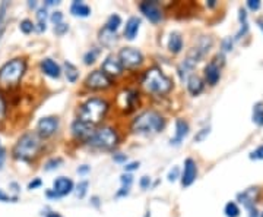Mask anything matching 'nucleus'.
<instances>
[{
  "label": "nucleus",
  "mask_w": 263,
  "mask_h": 217,
  "mask_svg": "<svg viewBox=\"0 0 263 217\" xmlns=\"http://www.w3.org/2000/svg\"><path fill=\"white\" fill-rule=\"evenodd\" d=\"M42 150V140L37 135V132H25L20 135L19 140L12 148V155L13 159L19 162H32L40 155Z\"/></svg>",
  "instance_id": "f257e3e1"
},
{
  "label": "nucleus",
  "mask_w": 263,
  "mask_h": 217,
  "mask_svg": "<svg viewBox=\"0 0 263 217\" xmlns=\"http://www.w3.org/2000/svg\"><path fill=\"white\" fill-rule=\"evenodd\" d=\"M142 87L146 93L154 95H165L172 90V80L162 72V69L158 66H152L143 73Z\"/></svg>",
  "instance_id": "f03ea898"
},
{
  "label": "nucleus",
  "mask_w": 263,
  "mask_h": 217,
  "mask_svg": "<svg viewBox=\"0 0 263 217\" xmlns=\"http://www.w3.org/2000/svg\"><path fill=\"white\" fill-rule=\"evenodd\" d=\"M27 72V61L24 57H15L0 68V88L13 90L22 81Z\"/></svg>",
  "instance_id": "7ed1b4c3"
},
{
  "label": "nucleus",
  "mask_w": 263,
  "mask_h": 217,
  "mask_svg": "<svg viewBox=\"0 0 263 217\" xmlns=\"http://www.w3.org/2000/svg\"><path fill=\"white\" fill-rule=\"evenodd\" d=\"M110 109V104L105 98H100V97H91L88 100H85L83 103L79 106V121L85 122V124L95 125L100 124L102 119L105 117V114Z\"/></svg>",
  "instance_id": "20e7f679"
},
{
  "label": "nucleus",
  "mask_w": 263,
  "mask_h": 217,
  "mask_svg": "<svg viewBox=\"0 0 263 217\" xmlns=\"http://www.w3.org/2000/svg\"><path fill=\"white\" fill-rule=\"evenodd\" d=\"M165 126V119L155 110H145L132 121V131L136 134H157Z\"/></svg>",
  "instance_id": "39448f33"
},
{
  "label": "nucleus",
  "mask_w": 263,
  "mask_h": 217,
  "mask_svg": "<svg viewBox=\"0 0 263 217\" xmlns=\"http://www.w3.org/2000/svg\"><path fill=\"white\" fill-rule=\"evenodd\" d=\"M86 144L98 150H113L119 144V135L112 126H100L94 129L91 136L86 140Z\"/></svg>",
  "instance_id": "423d86ee"
},
{
  "label": "nucleus",
  "mask_w": 263,
  "mask_h": 217,
  "mask_svg": "<svg viewBox=\"0 0 263 217\" xmlns=\"http://www.w3.org/2000/svg\"><path fill=\"white\" fill-rule=\"evenodd\" d=\"M113 85V80L104 73L101 69H97V71H92L86 80H85V87L90 88V90H94V91H101V90H107Z\"/></svg>",
  "instance_id": "0eeeda50"
},
{
  "label": "nucleus",
  "mask_w": 263,
  "mask_h": 217,
  "mask_svg": "<svg viewBox=\"0 0 263 217\" xmlns=\"http://www.w3.org/2000/svg\"><path fill=\"white\" fill-rule=\"evenodd\" d=\"M117 57H119L123 68H129V69L138 68L143 63V54H142L141 50H138L135 47H123V49H120Z\"/></svg>",
  "instance_id": "6e6552de"
},
{
  "label": "nucleus",
  "mask_w": 263,
  "mask_h": 217,
  "mask_svg": "<svg viewBox=\"0 0 263 217\" xmlns=\"http://www.w3.org/2000/svg\"><path fill=\"white\" fill-rule=\"evenodd\" d=\"M59 129V117L56 116H46V117H41L37 124V135L40 136L41 140H46V138H50L53 135L57 132Z\"/></svg>",
  "instance_id": "1a4fd4ad"
},
{
  "label": "nucleus",
  "mask_w": 263,
  "mask_h": 217,
  "mask_svg": "<svg viewBox=\"0 0 263 217\" xmlns=\"http://www.w3.org/2000/svg\"><path fill=\"white\" fill-rule=\"evenodd\" d=\"M139 9L143 13V16L152 24H158L162 19V9L160 8V3L155 0L142 2V3H139Z\"/></svg>",
  "instance_id": "9d476101"
},
{
  "label": "nucleus",
  "mask_w": 263,
  "mask_h": 217,
  "mask_svg": "<svg viewBox=\"0 0 263 217\" xmlns=\"http://www.w3.org/2000/svg\"><path fill=\"white\" fill-rule=\"evenodd\" d=\"M51 189L59 195V198H61V196H66L72 194L75 191V185H73V181L69 179V177L59 176V177H56L53 181V188Z\"/></svg>",
  "instance_id": "9b49d317"
},
{
  "label": "nucleus",
  "mask_w": 263,
  "mask_h": 217,
  "mask_svg": "<svg viewBox=\"0 0 263 217\" xmlns=\"http://www.w3.org/2000/svg\"><path fill=\"white\" fill-rule=\"evenodd\" d=\"M196 176H198V166L196 162L193 159H186L184 160V169H183L182 173V185L184 188L190 186L196 181Z\"/></svg>",
  "instance_id": "f8f14e48"
},
{
  "label": "nucleus",
  "mask_w": 263,
  "mask_h": 217,
  "mask_svg": "<svg viewBox=\"0 0 263 217\" xmlns=\"http://www.w3.org/2000/svg\"><path fill=\"white\" fill-rule=\"evenodd\" d=\"M101 71L104 73H107V75L112 78V76H119V75H122L123 66L117 56L110 54V56H107V57L104 59V62H102L101 65Z\"/></svg>",
  "instance_id": "ddd939ff"
},
{
  "label": "nucleus",
  "mask_w": 263,
  "mask_h": 217,
  "mask_svg": "<svg viewBox=\"0 0 263 217\" xmlns=\"http://www.w3.org/2000/svg\"><path fill=\"white\" fill-rule=\"evenodd\" d=\"M94 129H95L94 125L85 124V122H82L79 119H76V121L72 124V135H73L76 140H83L85 143H86V140L92 135Z\"/></svg>",
  "instance_id": "4468645a"
},
{
  "label": "nucleus",
  "mask_w": 263,
  "mask_h": 217,
  "mask_svg": "<svg viewBox=\"0 0 263 217\" xmlns=\"http://www.w3.org/2000/svg\"><path fill=\"white\" fill-rule=\"evenodd\" d=\"M203 75H205V80L209 85H216L218 84L220 78H221V66H220L216 57L205 66Z\"/></svg>",
  "instance_id": "2eb2a0df"
},
{
  "label": "nucleus",
  "mask_w": 263,
  "mask_h": 217,
  "mask_svg": "<svg viewBox=\"0 0 263 217\" xmlns=\"http://www.w3.org/2000/svg\"><path fill=\"white\" fill-rule=\"evenodd\" d=\"M41 66V71L42 73H46L47 76H50V78H59L61 75V68L59 63L56 62V61H53L50 57H46V59H42L40 63Z\"/></svg>",
  "instance_id": "dca6fc26"
},
{
  "label": "nucleus",
  "mask_w": 263,
  "mask_h": 217,
  "mask_svg": "<svg viewBox=\"0 0 263 217\" xmlns=\"http://www.w3.org/2000/svg\"><path fill=\"white\" fill-rule=\"evenodd\" d=\"M141 18L138 16H130L127 22H126V27H124V38L127 40H135L138 32H139V28H141Z\"/></svg>",
  "instance_id": "f3484780"
},
{
  "label": "nucleus",
  "mask_w": 263,
  "mask_h": 217,
  "mask_svg": "<svg viewBox=\"0 0 263 217\" xmlns=\"http://www.w3.org/2000/svg\"><path fill=\"white\" fill-rule=\"evenodd\" d=\"M257 195H259V188L253 186V188H249V189L243 191L242 194H238V201L247 208H253Z\"/></svg>",
  "instance_id": "a211bd4d"
},
{
  "label": "nucleus",
  "mask_w": 263,
  "mask_h": 217,
  "mask_svg": "<svg viewBox=\"0 0 263 217\" xmlns=\"http://www.w3.org/2000/svg\"><path fill=\"white\" fill-rule=\"evenodd\" d=\"M189 124L184 121V119H177L176 121V135H174V138H171V144L174 145H179L182 143L183 140L189 135Z\"/></svg>",
  "instance_id": "6ab92c4d"
},
{
  "label": "nucleus",
  "mask_w": 263,
  "mask_h": 217,
  "mask_svg": "<svg viewBox=\"0 0 263 217\" xmlns=\"http://www.w3.org/2000/svg\"><path fill=\"white\" fill-rule=\"evenodd\" d=\"M194 66H196V62L193 61L192 57H189V56H186V59L179 65L177 72H179V76H180V80H182L183 83L187 81V78L192 75V71Z\"/></svg>",
  "instance_id": "aec40b11"
},
{
  "label": "nucleus",
  "mask_w": 263,
  "mask_h": 217,
  "mask_svg": "<svg viewBox=\"0 0 263 217\" xmlns=\"http://www.w3.org/2000/svg\"><path fill=\"white\" fill-rule=\"evenodd\" d=\"M203 87H205V84H203V80L201 76L192 73L187 78V90L192 95H199L203 91Z\"/></svg>",
  "instance_id": "412c9836"
},
{
  "label": "nucleus",
  "mask_w": 263,
  "mask_h": 217,
  "mask_svg": "<svg viewBox=\"0 0 263 217\" xmlns=\"http://www.w3.org/2000/svg\"><path fill=\"white\" fill-rule=\"evenodd\" d=\"M71 13L73 16H79V18H86L91 15V8L79 0H75L71 5Z\"/></svg>",
  "instance_id": "4be33fe9"
},
{
  "label": "nucleus",
  "mask_w": 263,
  "mask_h": 217,
  "mask_svg": "<svg viewBox=\"0 0 263 217\" xmlns=\"http://www.w3.org/2000/svg\"><path fill=\"white\" fill-rule=\"evenodd\" d=\"M183 49V38L180 32H171L170 34V38H168V50L172 54H177V53L182 52Z\"/></svg>",
  "instance_id": "5701e85b"
},
{
  "label": "nucleus",
  "mask_w": 263,
  "mask_h": 217,
  "mask_svg": "<svg viewBox=\"0 0 263 217\" xmlns=\"http://www.w3.org/2000/svg\"><path fill=\"white\" fill-rule=\"evenodd\" d=\"M64 75H66V80L69 81V83L75 84L78 81V78H79V71H78V68L71 62H64Z\"/></svg>",
  "instance_id": "b1692460"
},
{
  "label": "nucleus",
  "mask_w": 263,
  "mask_h": 217,
  "mask_svg": "<svg viewBox=\"0 0 263 217\" xmlns=\"http://www.w3.org/2000/svg\"><path fill=\"white\" fill-rule=\"evenodd\" d=\"M139 100V93L135 91V90H127L124 93V106L129 107V110H133L135 106H136V102Z\"/></svg>",
  "instance_id": "393cba45"
},
{
  "label": "nucleus",
  "mask_w": 263,
  "mask_h": 217,
  "mask_svg": "<svg viewBox=\"0 0 263 217\" xmlns=\"http://www.w3.org/2000/svg\"><path fill=\"white\" fill-rule=\"evenodd\" d=\"M120 25H122V18L117 15V13H113L108 16V19L105 22V28L108 30V31H113V32H117V30L120 28Z\"/></svg>",
  "instance_id": "a878e982"
},
{
  "label": "nucleus",
  "mask_w": 263,
  "mask_h": 217,
  "mask_svg": "<svg viewBox=\"0 0 263 217\" xmlns=\"http://www.w3.org/2000/svg\"><path fill=\"white\" fill-rule=\"evenodd\" d=\"M116 32H113V31H108L105 27L102 28L101 31H100V42L102 43V46H112L113 43L116 42Z\"/></svg>",
  "instance_id": "bb28decb"
},
{
  "label": "nucleus",
  "mask_w": 263,
  "mask_h": 217,
  "mask_svg": "<svg viewBox=\"0 0 263 217\" xmlns=\"http://www.w3.org/2000/svg\"><path fill=\"white\" fill-rule=\"evenodd\" d=\"M46 22H47V9L44 6V8L37 11V30H38V32L46 31V28H47Z\"/></svg>",
  "instance_id": "cd10ccee"
},
{
  "label": "nucleus",
  "mask_w": 263,
  "mask_h": 217,
  "mask_svg": "<svg viewBox=\"0 0 263 217\" xmlns=\"http://www.w3.org/2000/svg\"><path fill=\"white\" fill-rule=\"evenodd\" d=\"M253 122L259 126L263 125V103L259 102V103L254 104L253 107Z\"/></svg>",
  "instance_id": "c85d7f7f"
},
{
  "label": "nucleus",
  "mask_w": 263,
  "mask_h": 217,
  "mask_svg": "<svg viewBox=\"0 0 263 217\" xmlns=\"http://www.w3.org/2000/svg\"><path fill=\"white\" fill-rule=\"evenodd\" d=\"M225 216L227 217H238L240 216V208L238 206L233 203V201H230L227 206H225Z\"/></svg>",
  "instance_id": "c756f323"
},
{
  "label": "nucleus",
  "mask_w": 263,
  "mask_h": 217,
  "mask_svg": "<svg viewBox=\"0 0 263 217\" xmlns=\"http://www.w3.org/2000/svg\"><path fill=\"white\" fill-rule=\"evenodd\" d=\"M88 188H90V182L88 181H81L76 188H75V192H76V196L78 198H83V196L86 195V192H88Z\"/></svg>",
  "instance_id": "7c9ffc66"
},
{
  "label": "nucleus",
  "mask_w": 263,
  "mask_h": 217,
  "mask_svg": "<svg viewBox=\"0 0 263 217\" xmlns=\"http://www.w3.org/2000/svg\"><path fill=\"white\" fill-rule=\"evenodd\" d=\"M19 30L24 34H31V32L35 30V24L31 21V19H24V21H20Z\"/></svg>",
  "instance_id": "2f4dec72"
},
{
  "label": "nucleus",
  "mask_w": 263,
  "mask_h": 217,
  "mask_svg": "<svg viewBox=\"0 0 263 217\" xmlns=\"http://www.w3.org/2000/svg\"><path fill=\"white\" fill-rule=\"evenodd\" d=\"M98 53H100L98 49H91L90 52L85 53V56H83V62H85V65H92V63L95 62V61H97Z\"/></svg>",
  "instance_id": "473e14b6"
},
{
  "label": "nucleus",
  "mask_w": 263,
  "mask_h": 217,
  "mask_svg": "<svg viewBox=\"0 0 263 217\" xmlns=\"http://www.w3.org/2000/svg\"><path fill=\"white\" fill-rule=\"evenodd\" d=\"M63 163V160H61L60 157H53V159H50L47 163H46V166H44V169L47 170V172H50V170H54V169H57L59 166Z\"/></svg>",
  "instance_id": "72a5a7b5"
},
{
  "label": "nucleus",
  "mask_w": 263,
  "mask_h": 217,
  "mask_svg": "<svg viewBox=\"0 0 263 217\" xmlns=\"http://www.w3.org/2000/svg\"><path fill=\"white\" fill-rule=\"evenodd\" d=\"M68 31H69V25H68V24H64V22L54 25V32H56L57 35H64Z\"/></svg>",
  "instance_id": "f704fd0d"
},
{
  "label": "nucleus",
  "mask_w": 263,
  "mask_h": 217,
  "mask_svg": "<svg viewBox=\"0 0 263 217\" xmlns=\"http://www.w3.org/2000/svg\"><path fill=\"white\" fill-rule=\"evenodd\" d=\"M167 177H168L170 182H176V181L180 177V169H179L177 166H174L171 170L168 172V176H167Z\"/></svg>",
  "instance_id": "c9c22d12"
},
{
  "label": "nucleus",
  "mask_w": 263,
  "mask_h": 217,
  "mask_svg": "<svg viewBox=\"0 0 263 217\" xmlns=\"http://www.w3.org/2000/svg\"><path fill=\"white\" fill-rule=\"evenodd\" d=\"M120 182H122V186H126V188H130L132 184H133V176L130 173H123L120 176Z\"/></svg>",
  "instance_id": "e433bc0d"
},
{
  "label": "nucleus",
  "mask_w": 263,
  "mask_h": 217,
  "mask_svg": "<svg viewBox=\"0 0 263 217\" xmlns=\"http://www.w3.org/2000/svg\"><path fill=\"white\" fill-rule=\"evenodd\" d=\"M0 201L2 203H15V201H18V196H10L9 194H6L5 191L0 189Z\"/></svg>",
  "instance_id": "4c0bfd02"
},
{
  "label": "nucleus",
  "mask_w": 263,
  "mask_h": 217,
  "mask_svg": "<svg viewBox=\"0 0 263 217\" xmlns=\"http://www.w3.org/2000/svg\"><path fill=\"white\" fill-rule=\"evenodd\" d=\"M6 11H8V2H2L0 3V30L3 28V19L6 16Z\"/></svg>",
  "instance_id": "58836bf2"
},
{
  "label": "nucleus",
  "mask_w": 263,
  "mask_h": 217,
  "mask_svg": "<svg viewBox=\"0 0 263 217\" xmlns=\"http://www.w3.org/2000/svg\"><path fill=\"white\" fill-rule=\"evenodd\" d=\"M50 19H51V22L54 24V25H57V24H61V22H63V13H61L60 11L53 12V13H51Z\"/></svg>",
  "instance_id": "ea45409f"
},
{
  "label": "nucleus",
  "mask_w": 263,
  "mask_h": 217,
  "mask_svg": "<svg viewBox=\"0 0 263 217\" xmlns=\"http://www.w3.org/2000/svg\"><path fill=\"white\" fill-rule=\"evenodd\" d=\"M250 159H253V160H263V145L257 147L254 150L253 153L250 154Z\"/></svg>",
  "instance_id": "a19ab883"
},
{
  "label": "nucleus",
  "mask_w": 263,
  "mask_h": 217,
  "mask_svg": "<svg viewBox=\"0 0 263 217\" xmlns=\"http://www.w3.org/2000/svg\"><path fill=\"white\" fill-rule=\"evenodd\" d=\"M139 185L142 189H148L151 186V177L149 176H142L141 181H139Z\"/></svg>",
  "instance_id": "79ce46f5"
},
{
  "label": "nucleus",
  "mask_w": 263,
  "mask_h": 217,
  "mask_svg": "<svg viewBox=\"0 0 263 217\" xmlns=\"http://www.w3.org/2000/svg\"><path fill=\"white\" fill-rule=\"evenodd\" d=\"M136 169H139V162H132V163H127V165L124 166V172H126V173L133 172V170H136Z\"/></svg>",
  "instance_id": "37998d69"
},
{
  "label": "nucleus",
  "mask_w": 263,
  "mask_h": 217,
  "mask_svg": "<svg viewBox=\"0 0 263 217\" xmlns=\"http://www.w3.org/2000/svg\"><path fill=\"white\" fill-rule=\"evenodd\" d=\"M223 49L224 52H230V50H233V40L231 38H225L223 42Z\"/></svg>",
  "instance_id": "c03bdc74"
},
{
  "label": "nucleus",
  "mask_w": 263,
  "mask_h": 217,
  "mask_svg": "<svg viewBox=\"0 0 263 217\" xmlns=\"http://www.w3.org/2000/svg\"><path fill=\"white\" fill-rule=\"evenodd\" d=\"M42 185V181H41L40 177H35L34 181H31L30 184H28V189H35V188H40Z\"/></svg>",
  "instance_id": "a18cd8bd"
},
{
  "label": "nucleus",
  "mask_w": 263,
  "mask_h": 217,
  "mask_svg": "<svg viewBox=\"0 0 263 217\" xmlns=\"http://www.w3.org/2000/svg\"><path fill=\"white\" fill-rule=\"evenodd\" d=\"M247 6L252 9V11H257L260 8V0H249L247 2Z\"/></svg>",
  "instance_id": "49530a36"
},
{
  "label": "nucleus",
  "mask_w": 263,
  "mask_h": 217,
  "mask_svg": "<svg viewBox=\"0 0 263 217\" xmlns=\"http://www.w3.org/2000/svg\"><path fill=\"white\" fill-rule=\"evenodd\" d=\"M208 134H209V128H205V129H202V131H201L199 134L194 136V141H196V143L202 141L203 138H205V136H206Z\"/></svg>",
  "instance_id": "de8ad7c7"
},
{
  "label": "nucleus",
  "mask_w": 263,
  "mask_h": 217,
  "mask_svg": "<svg viewBox=\"0 0 263 217\" xmlns=\"http://www.w3.org/2000/svg\"><path fill=\"white\" fill-rule=\"evenodd\" d=\"M113 159H114V162H117V163H126V162H127V155L122 154V153L114 154L113 155Z\"/></svg>",
  "instance_id": "09e8293b"
},
{
  "label": "nucleus",
  "mask_w": 263,
  "mask_h": 217,
  "mask_svg": "<svg viewBox=\"0 0 263 217\" xmlns=\"http://www.w3.org/2000/svg\"><path fill=\"white\" fill-rule=\"evenodd\" d=\"M6 109H8V104H6V100H5L3 94L0 93V114L6 113Z\"/></svg>",
  "instance_id": "8fccbe9b"
},
{
  "label": "nucleus",
  "mask_w": 263,
  "mask_h": 217,
  "mask_svg": "<svg viewBox=\"0 0 263 217\" xmlns=\"http://www.w3.org/2000/svg\"><path fill=\"white\" fill-rule=\"evenodd\" d=\"M129 192H130V188L122 186V188H120V191H117L116 196H126V195H129Z\"/></svg>",
  "instance_id": "3c124183"
},
{
  "label": "nucleus",
  "mask_w": 263,
  "mask_h": 217,
  "mask_svg": "<svg viewBox=\"0 0 263 217\" xmlns=\"http://www.w3.org/2000/svg\"><path fill=\"white\" fill-rule=\"evenodd\" d=\"M46 195H47V198H50V200H59V195L53 189H47L46 191Z\"/></svg>",
  "instance_id": "603ef678"
},
{
  "label": "nucleus",
  "mask_w": 263,
  "mask_h": 217,
  "mask_svg": "<svg viewBox=\"0 0 263 217\" xmlns=\"http://www.w3.org/2000/svg\"><path fill=\"white\" fill-rule=\"evenodd\" d=\"M88 172H90V166L83 165L78 167V173H81V175H83V173H88Z\"/></svg>",
  "instance_id": "864d4df0"
},
{
  "label": "nucleus",
  "mask_w": 263,
  "mask_h": 217,
  "mask_svg": "<svg viewBox=\"0 0 263 217\" xmlns=\"http://www.w3.org/2000/svg\"><path fill=\"white\" fill-rule=\"evenodd\" d=\"M5 159H6V151L3 148H0V169H2V166L5 163Z\"/></svg>",
  "instance_id": "5fc2aeb1"
},
{
  "label": "nucleus",
  "mask_w": 263,
  "mask_h": 217,
  "mask_svg": "<svg viewBox=\"0 0 263 217\" xmlns=\"http://www.w3.org/2000/svg\"><path fill=\"white\" fill-rule=\"evenodd\" d=\"M10 188H12L13 192H19V185H18L16 182H12V184H10Z\"/></svg>",
  "instance_id": "6e6d98bb"
},
{
  "label": "nucleus",
  "mask_w": 263,
  "mask_h": 217,
  "mask_svg": "<svg viewBox=\"0 0 263 217\" xmlns=\"http://www.w3.org/2000/svg\"><path fill=\"white\" fill-rule=\"evenodd\" d=\"M250 217H259V214H257V210H256V208H250Z\"/></svg>",
  "instance_id": "4d7b16f0"
},
{
  "label": "nucleus",
  "mask_w": 263,
  "mask_h": 217,
  "mask_svg": "<svg viewBox=\"0 0 263 217\" xmlns=\"http://www.w3.org/2000/svg\"><path fill=\"white\" fill-rule=\"evenodd\" d=\"M46 217H63V216H60L59 213H49Z\"/></svg>",
  "instance_id": "13d9d810"
},
{
  "label": "nucleus",
  "mask_w": 263,
  "mask_h": 217,
  "mask_svg": "<svg viewBox=\"0 0 263 217\" xmlns=\"http://www.w3.org/2000/svg\"><path fill=\"white\" fill-rule=\"evenodd\" d=\"M208 5H209L211 8H213V6L216 5V2H215V0H209V2H208Z\"/></svg>",
  "instance_id": "bf43d9fd"
},
{
  "label": "nucleus",
  "mask_w": 263,
  "mask_h": 217,
  "mask_svg": "<svg viewBox=\"0 0 263 217\" xmlns=\"http://www.w3.org/2000/svg\"><path fill=\"white\" fill-rule=\"evenodd\" d=\"M28 6H30V8H35V6H37V3H35V2H30V3H28Z\"/></svg>",
  "instance_id": "052dcab7"
},
{
  "label": "nucleus",
  "mask_w": 263,
  "mask_h": 217,
  "mask_svg": "<svg viewBox=\"0 0 263 217\" xmlns=\"http://www.w3.org/2000/svg\"><path fill=\"white\" fill-rule=\"evenodd\" d=\"M257 24H259V27H260V28H262V30H263V22L260 21V19H259V21H257Z\"/></svg>",
  "instance_id": "680f3d73"
},
{
  "label": "nucleus",
  "mask_w": 263,
  "mask_h": 217,
  "mask_svg": "<svg viewBox=\"0 0 263 217\" xmlns=\"http://www.w3.org/2000/svg\"><path fill=\"white\" fill-rule=\"evenodd\" d=\"M2 35H3V28L0 30V38H2Z\"/></svg>",
  "instance_id": "e2e57ef3"
},
{
  "label": "nucleus",
  "mask_w": 263,
  "mask_h": 217,
  "mask_svg": "<svg viewBox=\"0 0 263 217\" xmlns=\"http://www.w3.org/2000/svg\"><path fill=\"white\" fill-rule=\"evenodd\" d=\"M145 217H151V214H149V211H148V213L145 214Z\"/></svg>",
  "instance_id": "0e129e2a"
},
{
  "label": "nucleus",
  "mask_w": 263,
  "mask_h": 217,
  "mask_svg": "<svg viewBox=\"0 0 263 217\" xmlns=\"http://www.w3.org/2000/svg\"><path fill=\"white\" fill-rule=\"evenodd\" d=\"M260 217H263V213H262V216H260Z\"/></svg>",
  "instance_id": "69168bd1"
}]
</instances>
